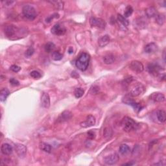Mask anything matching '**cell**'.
I'll use <instances>...</instances> for the list:
<instances>
[{"mask_svg":"<svg viewBox=\"0 0 166 166\" xmlns=\"http://www.w3.org/2000/svg\"><path fill=\"white\" fill-rule=\"evenodd\" d=\"M73 53V48L72 47H70V49H69V53L72 54Z\"/></svg>","mask_w":166,"mask_h":166,"instance_id":"obj_42","label":"cell"},{"mask_svg":"<svg viewBox=\"0 0 166 166\" xmlns=\"http://www.w3.org/2000/svg\"><path fill=\"white\" fill-rule=\"evenodd\" d=\"M51 3L54 5V6L56 7V8L58 9H62L64 7V3L62 1H50Z\"/></svg>","mask_w":166,"mask_h":166,"instance_id":"obj_33","label":"cell"},{"mask_svg":"<svg viewBox=\"0 0 166 166\" xmlns=\"http://www.w3.org/2000/svg\"><path fill=\"white\" fill-rule=\"evenodd\" d=\"M10 94V92L8 89L7 88H3L0 92V100L1 101H5L7 97Z\"/></svg>","mask_w":166,"mask_h":166,"instance_id":"obj_23","label":"cell"},{"mask_svg":"<svg viewBox=\"0 0 166 166\" xmlns=\"http://www.w3.org/2000/svg\"><path fill=\"white\" fill-rule=\"evenodd\" d=\"M149 99L154 102H156V103H162V102L165 101V98L163 94L159 93V92H155L149 96Z\"/></svg>","mask_w":166,"mask_h":166,"instance_id":"obj_15","label":"cell"},{"mask_svg":"<svg viewBox=\"0 0 166 166\" xmlns=\"http://www.w3.org/2000/svg\"><path fill=\"white\" fill-rule=\"evenodd\" d=\"M9 82H10L11 85H13V86H18V85L20 84V82H19L18 80H16V79H14V78L11 79L10 80H9Z\"/></svg>","mask_w":166,"mask_h":166,"instance_id":"obj_37","label":"cell"},{"mask_svg":"<svg viewBox=\"0 0 166 166\" xmlns=\"http://www.w3.org/2000/svg\"><path fill=\"white\" fill-rule=\"evenodd\" d=\"M59 17V15H58V14H56V13H55V14H54V15H51V16H49L48 18H46V22H50L51 21L53 20V18H58Z\"/></svg>","mask_w":166,"mask_h":166,"instance_id":"obj_38","label":"cell"},{"mask_svg":"<svg viewBox=\"0 0 166 166\" xmlns=\"http://www.w3.org/2000/svg\"><path fill=\"white\" fill-rule=\"evenodd\" d=\"M158 46L155 43H154V42H151V43H149L147 45H146L144 48L145 52L147 53H155V52L158 51Z\"/></svg>","mask_w":166,"mask_h":166,"instance_id":"obj_17","label":"cell"},{"mask_svg":"<svg viewBox=\"0 0 166 166\" xmlns=\"http://www.w3.org/2000/svg\"><path fill=\"white\" fill-rule=\"evenodd\" d=\"M134 164V163H133V162H129V163H124V164H123L122 165H132Z\"/></svg>","mask_w":166,"mask_h":166,"instance_id":"obj_41","label":"cell"},{"mask_svg":"<svg viewBox=\"0 0 166 166\" xmlns=\"http://www.w3.org/2000/svg\"><path fill=\"white\" fill-rule=\"evenodd\" d=\"M156 22L160 25H163L165 22V16L163 15H158L156 16Z\"/></svg>","mask_w":166,"mask_h":166,"instance_id":"obj_30","label":"cell"},{"mask_svg":"<svg viewBox=\"0 0 166 166\" xmlns=\"http://www.w3.org/2000/svg\"><path fill=\"white\" fill-rule=\"evenodd\" d=\"M2 3L5 4L7 6H9V5H11L12 3H15V1H2Z\"/></svg>","mask_w":166,"mask_h":166,"instance_id":"obj_40","label":"cell"},{"mask_svg":"<svg viewBox=\"0 0 166 166\" xmlns=\"http://www.w3.org/2000/svg\"><path fill=\"white\" fill-rule=\"evenodd\" d=\"M4 33L6 37L9 38V39L15 40L24 37L26 34V31H22V29L16 27L15 25H9L5 26V27Z\"/></svg>","mask_w":166,"mask_h":166,"instance_id":"obj_1","label":"cell"},{"mask_svg":"<svg viewBox=\"0 0 166 166\" xmlns=\"http://www.w3.org/2000/svg\"><path fill=\"white\" fill-rule=\"evenodd\" d=\"M148 71L151 74L153 75L154 76H158L160 79H165V74L162 75L161 73V68L157 64H150L148 66Z\"/></svg>","mask_w":166,"mask_h":166,"instance_id":"obj_6","label":"cell"},{"mask_svg":"<svg viewBox=\"0 0 166 166\" xmlns=\"http://www.w3.org/2000/svg\"><path fill=\"white\" fill-rule=\"evenodd\" d=\"M30 75L35 79H39L40 78H41V77H42V75L40 73V72H39L38 71H36V70H34V71H33V72H31Z\"/></svg>","mask_w":166,"mask_h":166,"instance_id":"obj_32","label":"cell"},{"mask_svg":"<svg viewBox=\"0 0 166 166\" xmlns=\"http://www.w3.org/2000/svg\"><path fill=\"white\" fill-rule=\"evenodd\" d=\"M110 39L108 35H104V36L101 37L98 40L99 46L101 47H105L109 43V42H110Z\"/></svg>","mask_w":166,"mask_h":166,"instance_id":"obj_19","label":"cell"},{"mask_svg":"<svg viewBox=\"0 0 166 166\" xmlns=\"http://www.w3.org/2000/svg\"><path fill=\"white\" fill-rule=\"evenodd\" d=\"M96 124V118L94 116L89 115L87 116L86 119L84 122L80 123V126L83 128L92 127Z\"/></svg>","mask_w":166,"mask_h":166,"instance_id":"obj_12","label":"cell"},{"mask_svg":"<svg viewBox=\"0 0 166 166\" xmlns=\"http://www.w3.org/2000/svg\"><path fill=\"white\" fill-rule=\"evenodd\" d=\"M156 116L159 122L163 123L165 122L166 120V113L164 110H158L157 113H156Z\"/></svg>","mask_w":166,"mask_h":166,"instance_id":"obj_22","label":"cell"},{"mask_svg":"<svg viewBox=\"0 0 166 166\" xmlns=\"http://www.w3.org/2000/svg\"><path fill=\"white\" fill-rule=\"evenodd\" d=\"M84 91L81 88H77L74 91V95L76 98H80L84 95Z\"/></svg>","mask_w":166,"mask_h":166,"instance_id":"obj_28","label":"cell"},{"mask_svg":"<svg viewBox=\"0 0 166 166\" xmlns=\"http://www.w3.org/2000/svg\"><path fill=\"white\" fill-rule=\"evenodd\" d=\"M54 49H55V45L54 43L51 42H47V43L45 45V50L47 53H51V52H53Z\"/></svg>","mask_w":166,"mask_h":166,"instance_id":"obj_25","label":"cell"},{"mask_svg":"<svg viewBox=\"0 0 166 166\" xmlns=\"http://www.w3.org/2000/svg\"><path fill=\"white\" fill-rule=\"evenodd\" d=\"M129 68L132 71L136 73H141L143 71L144 66L141 62L137 60H133L130 62Z\"/></svg>","mask_w":166,"mask_h":166,"instance_id":"obj_8","label":"cell"},{"mask_svg":"<svg viewBox=\"0 0 166 166\" xmlns=\"http://www.w3.org/2000/svg\"><path fill=\"white\" fill-rule=\"evenodd\" d=\"M15 151L16 153H17L19 157L23 158L26 155L27 153V147L22 144H16L15 145Z\"/></svg>","mask_w":166,"mask_h":166,"instance_id":"obj_14","label":"cell"},{"mask_svg":"<svg viewBox=\"0 0 166 166\" xmlns=\"http://www.w3.org/2000/svg\"><path fill=\"white\" fill-rule=\"evenodd\" d=\"M22 13L25 18L29 20H35L37 16L36 9L29 5H27L23 7L22 9Z\"/></svg>","mask_w":166,"mask_h":166,"instance_id":"obj_4","label":"cell"},{"mask_svg":"<svg viewBox=\"0 0 166 166\" xmlns=\"http://www.w3.org/2000/svg\"><path fill=\"white\" fill-rule=\"evenodd\" d=\"M88 136L90 139H94L95 137V133L92 131H90L88 132Z\"/></svg>","mask_w":166,"mask_h":166,"instance_id":"obj_39","label":"cell"},{"mask_svg":"<svg viewBox=\"0 0 166 166\" xmlns=\"http://www.w3.org/2000/svg\"><path fill=\"white\" fill-rule=\"evenodd\" d=\"M112 130H111L110 128H106V129L104 130V136L106 137H110V136H112Z\"/></svg>","mask_w":166,"mask_h":166,"instance_id":"obj_34","label":"cell"},{"mask_svg":"<svg viewBox=\"0 0 166 166\" xmlns=\"http://www.w3.org/2000/svg\"><path fill=\"white\" fill-rule=\"evenodd\" d=\"M133 13V9L131 6L130 5H128L126 9H125V13H124V16L125 18H128L129 17V16H131V15Z\"/></svg>","mask_w":166,"mask_h":166,"instance_id":"obj_31","label":"cell"},{"mask_svg":"<svg viewBox=\"0 0 166 166\" xmlns=\"http://www.w3.org/2000/svg\"><path fill=\"white\" fill-rule=\"evenodd\" d=\"M119 151L122 155H127L130 152V147L126 144H123L122 145H120Z\"/></svg>","mask_w":166,"mask_h":166,"instance_id":"obj_26","label":"cell"},{"mask_svg":"<svg viewBox=\"0 0 166 166\" xmlns=\"http://www.w3.org/2000/svg\"><path fill=\"white\" fill-rule=\"evenodd\" d=\"M145 91V88L141 83L136 82L129 89V95L132 97H137L143 94Z\"/></svg>","mask_w":166,"mask_h":166,"instance_id":"obj_3","label":"cell"},{"mask_svg":"<svg viewBox=\"0 0 166 166\" xmlns=\"http://www.w3.org/2000/svg\"><path fill=\"white\" fill-rule=\"evenodd\" d=\"M90 59V57L88 54L83 53L77 58L75 62V65L79 70L82 71V72H84V71L86 70L88 67Z\"/></svg>","mask_w":166,"mask_h":166,"instance_id":"obj_2","label":"cell"},{"mask_svg":"<svg viewBox=\"0 0 166 166\" xmlns=\"http://www.w3.org/2000/svg\"><path fill=\"white\" fill-rule=\"evenodd\" d=\"M118 20L120 23H122L123 25L125 26V27L129 26V20H128L127 19L125 18V16H123V15H120L119 14V15H118Z\"/></svg>","mask_w":166,"mask_h":166,"instance_id":"obj_27","label":"cell"},{"mask_svg":"<svg viewBox=\"0 0 166 166\" xmlns=\"http://www.w3.org/2000/svg\"><path fill=\"white\" fill-rule=\"evenodd\" d=\"M1 153L3 154L4 155H10L12 154L13 151V148L10 144L9 143H3L2 144L1 147Z\"/></svg>","mask_w":166,"mask_h":166,"instance_id":"obj_18","label":"cell"},{"mask_svg":"<svg viewBox=\"0 0 166 166\" xmlns=\"http://www.w3.org/2000/svg\"><path fill=\"white\" fill-rule=\"evenodd\" d=\"M40 149H42V151H44V152H46V153H51L52 147L50 145L46 143H44V142H42V143H40Z\"/></svg>","mask_w":166,"mask_h":166,"instance_id":"obj_24","label":"cell"},{"mask_svg":"<svg viewBox=\"0 0 166 166\" xmlns=\"http://www.w3.org/2000/svg\"><path fill=\"white\" fill-rule=\"evenodd\" d=\"M34 52H35L34 49H33L32 47H30L29 48H28L27 50L26 51V52H25V55L27 56V57H29V56L33 55V53H34Z\"/></svg>","mask_w":166,"mask_h":166,"instance_id":"obj_35","label":"cell"},{"mask_svg":"<svg viewBox=\"0 0 166 166\" xmlns=\"http://www.w3.org/2000/svg\"><path fill=\"white\" fill-rule=\"evenodd\" d=\"M41 106L45 108H48L50 106V98L46 92H44L41 96Z\"/></svg>","mask_w":166,"mask_h":166,"instance_id":"obj_16","label":"cell"},{"mask_svg":"<svg viewBox=\"0 0 166 166\" xmlns=\"http://www.w3.org/2000/svg\"><path fill=\"white\" fill-rule=\"evenodd\" d=\"M118 160H119V156L117 153H113L104 158V162L107 165L116 164L118 162Z\"/></svg>","mask_w":166,"mask_h":166,"instance_id":"obj_11","label":"cell"},{"mask_svg":"<svg viewBox=\"0 0 166 166\" xmlns=\"http://www.w3.org/2000/svg\"><path fill=\"white\" fill-rule=\"evenodd\" d=\"M51 31L54 35H57V36H61V35L65 34L66 29L63 25H62L60 23H57L51 28Z\"/></svg>","mask_w":166,"mask_h":166,"instance_id":"obj_9","label":"cell"},{"mask_svg":"<svg viewBox=\"0 0 166 166\" xmlns=\"http://www.w3.org/2000/svg\"><path fill=\"white\" fill-rule=\"evenodd\" d=\"M51 57L54 60H60L62 58V54L59 53L58 51H53L51 54Z\"/></svg>","mask_w":166,"mask_h":166,"instance_id":"obj_29","label":"cell"},{"mask_svg":"<svg viewBox=\"0 0 166 166\" xmlns=\"http://www.w3.org/2000/svg\"><path fill=\"white\" fill-rule=\"evenodd\" d=\"M90 23L92 27H98L99 29H105L106 27V22L105 21L103 20L102 18L92 17L90 19Z\"/></svg>","mask_w":166,"mask_h":166,"instance_id":"obj_7","label":"cell"},{"mask_svg":"<svg viewBox=\"0 0 166 166\" xmlns=\"http://www.w3.org/2000/svg\"><path fill=\"white\" fill-rule=\"evenodd\" d=\"M122 127L125 132H130L135 129L136 127V123L134 121L129 117H125L122 120Z\"/></svg>","mask_w":166,"mask_h":166,"instance_id":"obj_5","label":"cell"},{"mask_svg":"<svg viewBox=\"0 0 166 166\" xmlns=\"http://www.w3.org/2000/svg\"><path fill=\"white\" fill-rule=\"evenodd\" d=\"M145 14L148 18H153L156 17V16L158 15V13L157 10H156L155 7H150L146 9Z\"/></svg>","mask_w":166,"mask_h":166,"instance_id":"obj_20","label":"cell"},{"mask_svg":"<svg viewBox=\"0 0 166 166\" xmlns=\"http://www.w3.org/2000/svg\"><path fill=\"white\" fill-rule=\"evenodd\" d=\"M116 60L115 56L112 54H107L103 56V62L106 64H113Z\"/></svg>","mask_w":166,"mask_h":166,"instance_id":"obj_21","label":"cell"},{"mask_svg":"<svg viewBox=\"0 0 166 166\" xmlns=\"http://www.w3.org/2000/svg\"><path fill=\"white\" fill-rule=\"evenodd\" d=\"M123 101L125 103L132 106V107L134 108V110H136L137 112H139V111L141 110L142 106L139 105V103H137L136 102H135L134 100H132V99L130 98H129V97H125V98H123Z\"/></svg>","mask_w":166,"mask_h":166,"instance_id":"obj_10","label":"cell"},{"mask_svg":"<svg viewBox=\"0 0 166 166\" xmlns=\"http://www.w3.org/2000/svg\"><path fill=\"white\" fill-rule=\"evenodd\" d=\"M21 70V68L20 66H18L16 64H14V65H12L11 66V70L13 71V72H15V73H17L18 72H20Z\"/></svg>","mask_w":166,"mask_h":166,"instance_id":"obj_36","label":"cell"},{"mask_svg":"<svg viewBox=\"0 0 166 166\" xmlns=\"http://www.w3.org/2000/svg\"><path fill=\"white\" fill-rule=\"evenodd\" d=\"M72 113L69 110L64 111L62 113L60 114V115L58 116L57 119V122L58 123H63L67 121L70 120L72 118Z\"/></svg>","mask_w":166,"mask_h":166,"instance_id":"obj_13","label":"cell"}]
</instances>
